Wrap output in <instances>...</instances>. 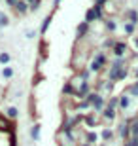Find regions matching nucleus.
Returning a JSON list of instances; mask_svg holds the SVG:
<instances>
[{"label":"nucleus","mask_w":138,"mask_h":146,"mask_svg":"<svg viewBox=\"0 0 138 146\" xmlns=\"http://www.w3.org/2000/svg\"><path fill=\"white\" fill-rule=\"evenodd\" d=\"M89 33H91V25L87 21H80V23H78V27H76V40L80 42V40L87 38Z\"/></svg>","instance_id":"0eeeda50"},{"label":"nucleus","mask_w":138,"mask_h":146,"mask_svg":"<svg viewBox=\"0 0 138 146\" xmlns=\"http://www.w3.org/2000/svg\"><path fill=\"white\" fill-rule=\"evenodd\" d=\"M110 0H95V4H100V6H106Z\"/></svg>","instance_id":"2f4dec72"},{"label":"nucleus","mask_w":138,"mask_h":146,"mask_svg":"<svg viewBox=\"0 0 138 146\" xmlns=\"http://www.w3.org/2000/svg\"><path fill=\"white\" fill-rule=\"evenodd\" d=\"M123 19L129 21V23L138 25V10H136V8H127V10L123 11Z\"/></svg>","instance_id":"4468645a"},{"label":"nucleus","mask_w":138,"mask_h":146,"mask_svg":"<svg viewBox=\"0 0 138 146\" xmlns=\"http://www.w3.org/2000/svg\"><path fill=\"white\" fill-rule=\"evenodd\" d=\"M25 2H27V4H32V2H34V0H25Z\"/></svg>","instance_id":"58836bf2"},{"label":"nucleus","mask_w":138,"mask_h":146,"mask_svg":"<svg viewBox=\"0 0 138 146\" xmlns=\"http://www.w3.org/2000/svg\"><path fill=\"white\" fill-rule=\"evenodd\" d=\"M131 61H138V53H133V55H131Z\"/></svg>","instance_id":"c9c22d12"},{"label":"nucleus","mask_w":138,"mask_h":146,"mask_svg":"<svg viewBox=\"0 0 138 146\" xmlns=\"http://www.w3.org/2000/svg\"><path fill=\"white\" fill-rule=\"evenodd\" d=\"M80 146H93V144H89V142H80Z\"/></svg>","instance_id":"e433bc0d"},{"label":"nucleus","mask_w":138,"mask_h":146,"mask_svg":"<svg viewBox=\"0 0 138 146\" xmlns=\"http://www.w3.org/2000/svg\"><path fill=\"white\" fill-rule=\"evenodd\" d=\"M98 141H100V133H98V131H95V129H85V133H83V142H89V144L96 146V144H98Z\"/></svg>","instance_id":"1a4fd4ad"},{"label":"nucleus","mask_w":138,"mask_h":146,"mask_svg":"<svg viewBox=\"0 0 138 146\" xmlns=\"http://www.w3.org/2000/svg\"><path fill=\"white\" fill-rule=\"evenodd\" d=\"M131 104H133V97L123 91L121 95H119V110H121V112H127V110L131 108Z\"/></svg>","instance_id":"ddd939ff"},{"label":"nucleus","mask_w":138,"mask_h":146,"mask_svg":"<svg viewBox=\"0 0 138 146\" xmlns=\"http://www.w3.org/2000/svg\"><path fill=\"white\" fill-rule=\"evenodd\" d=\"M91 91H93V86H91V82H85V80H83V82L80 84V87L76 89L74 99H76V101H81V99H85Z\"/></svg>","instance_id":"423d86ee"},{"label":"nucleus","mask_w":138,"mask_h":146,"mask_svg":"<svg viewBox=\"0 0 138 146\" xmlns=\"http://www.w3.org/2000/svg\"><path fill=\"white\" fill-rule=\"evenodd\" d=\"M136 146H138V144H136Z\"/></svg>","instance_id":"79ce46f5"},{"label":"nucleus","mask_w":138,"mask_h":146,"mask_svg":"<svg viewBox=\"0 0 138 146\" xmlns=\"http://www.w3.org/2000/svg\"><path fill=\"white\" fill-rule=\"evenodd\" d=\"M10 23H11V17L8 15L4 10H0V31H2V29H8Z\"/></svg>","instance_id":"412c9836"},{"label":"nucleus","mask_w":138,"mask_h":146,"mask_svg":"<svg viewBox=\"0 0 138 146\" xmlns=\"http://www.w3.org/2000/svg\"><path fill=\"white\" fill-rule=\"evenodd\" d=\"M76 74L80 76L81 80H85V82H91V74H93V72H91L89 68H87V66H81V68H78V72H76Z\"/></svg>","instance_id":"5701e85b"},{"label":"nucleus","mask_w":138,"mask_h":146,"mask_svg":"<svg viewBox=\"0 0 138 146\" xmlns=\"http://www.w3.org/2000/svg\"><path fill=\"white\" fill-rule=\"evenodd\" d=\"M116 137L121 139L123 142L131 139V118H121L119 119V123H117V127H116Z\"/></svg>","instance_id":"7ed1b4c3"},{"label":"nucleus","mask_w":138,"mask_h":146,"mask_svg":"<svg viewBox=\"0 0 138 146\" xmlns=\"http://www.w3.org/2000/svg\"><path fill=\"white\" fill-rule=\"evenodd\" d=\"M114 139H116V131H114V129H110V127H102V129H100V141L102 142L110 144Z\"/></svg>","instance_id":"dca6fc26"},{"label":"nucleus","mask_w":138,"mask_h":146,"mask_svg":"<svg viewBox=\"0 0 138 146\" xmlns=\"http://www.w3.org/2000/svg\"><path fill=\"white\" fill-rule=\"evenodd\" d=\"M102 123H104V119L100 118V114H96V112H85L83 114V127L95 129V127H98Z\"/></svg>","instance_id":"20e7f679"},{"label":"nucleus","mask_w":138,"mask_h":146,"mask_svg":"<svg viewBox=\"0 0 138 146\" xmlns=\"http://www.w3.org/2000/svg\"><path fill=\"white\" fill-rule=\"evenodd\" d=\"M11 61H13V57H11L10 51L8 49H0V66L11 65Z\"/></svg>","instance_id":"a211bd4d"},{"label":"nucleus","mask_w":138,"mask_h":146,"mask_svg":"<svg viewBox=\"0 0 138 146\" xmlns=\"http://www.w3.org/2000/svg\"><path fill=\"white\" fill-rule=\"evenodd\" d=\"M100 118L106 121V123H114L117 119V110L116 108H110V106H106V108L100 112Z\"/></svg>","instance_id":"9d476101"},{"label":"nucleus","mask_w":138,"mask_h":146,"mask_svg":"<svg viewBox=\"0 0 138 146\" xmlns=\"http://www.w3.org/2000/svg\"><path fill=\"white\" fill-rule=\"evenodd\" d=\"M104 66H108L106 53H104V51H96V53L93 55L91 63H89V70L93 72V74H100V72L104 70Z\"/></svg>","instance_id":"f03ea898"},{"label":"nucleus","mask_w":138,"mask_h":146,"mask_svg":"<svg viewBox=\"0 0 138 146\" xmlns=\"http://www.w3.org/2000/svg\"><path fill=\"white\" fill-rule=\"evenodd\" d=\"M4 116L10 119V121H13V123H15L17 119H19V108H17L15 104H8V106L4 108Z\"/></svg>","instance_id":"9b49d317"},{"label":"nucleus","mask_w":138,"mask_h":146,"mask_svg":"<svg viewBox=\"0 0 138 146\" xmlns=\"http://www.w3.org/2000/svg\"><path fill=\"white\" fill-rule=\"evenodd\" d=\"M38 29H28V31H25V38H27V40H32V38H36L38 36Z\"/></svg>","instance_id":"c85d7f7f"},{"label":"nucleus","mask_w":138,"mask_h":146,"mask_svg":"<svg viewBox=\"0 0 138 146\" xmlns=\"http://www.w3.org/2000/svg\"><path fill=\"white\" fill-rule=\"evenodd\" d=\"M133 44H134V48L138 49V34H136V36H133Z\"/></svg>","instance_id":"473e14b6"},{"label":"nucleus","mask_w":138,"mask_h":146,"mask_svg":"<svg viewBox=\"0 0 138 146\" xmlns=\"http://www.w3.org/2000/svg\"><path fill=\"white\" fill-rule=\"evenodd\" d=\"M133 76L138 80V66H134V70H133Z\"/></svg>","instance_id":"72a5a7b5"},{"label":"nucleus","mask_w":138,"mask_h":146,"mask_svg":"<svg viewBox=\"0 0 138 146\" xmlns=\"http://www.w3.org/2000/svg\"><path fill=\"white\" fill-rule=\"evenodd\" d=\"M6 2V6H10V8H13V6L17 4V2H19V0H4Z\"/></svg>","instance_id":"7c9ffc66"},{"label":"nucleus","mask_w":138,"mask_h":146,"mask_svg":"<svg viewBox=\"0 0 138 146\" xmlns=\"http://www.w3.org/2000/svg\"><path fill=\"white\" fill-rule=\"evenodd\" d=\"M112 53H114V57H127L129 44L125 42V40H117L116 46H114V49H112Z\"/></svg>","instance_id":"6e6552de"},{"label":"nucleus","mask_w":138,"mask_h":146,"mask_svg":"<svg viewBox=\"0 0 138 146\" xmlns=\"http://www.w3.org/2000/svg\"><path fill=\"white\" fill-rule=\"evenodd\" d=\"M0 76H2V80H11V78L15 76V68H13L11 65L2 66V72H0Z\"/></svg>","instance_id":"6ab92c4d"},{"label":"nucleus","mask_w":138,"mask_h":146,"mask_svg":"<svg viewBox=\"0 0 138 146\" xmlns=\"http://www.w3.org/2000/svg\"><path fill=\"white\" fill-rule=\"evenodd\" d=\"M123 33L127 34V36H134V33H136V25L125 21V23H123Z\"/></svg>","instance_id":"b1692460"},{"label":"nucleus","mask_w":138,"mask_h":146,"mask_svg":"<svg viewBox=\"0 0 138 146\" xmlns=\"http://www.w3.org/2000/svg\"><path fill=\"white\" fill-rule=\"evenodd\" d=\"M85 99H87V101L91 103V110H93V112H96V114H100L102 110L106 108V101H108V99L104 97L102 93L95 91V89H93V91H91Z\"/></svg>","instance_id":"f257e3e1"},{"label":"nucleus","mask_w":138,"mask_h":146,"mask_svg":"<svg viewBox=\"0 0 138 146\" xmlns=\"http://www.w3.org/2000/svg\"><path fill=\"white\" fill-rule=\"evenodd\" d=\"M100 146H108V144H106V142H102V144H100Z\"/></svg>","instance_id":"ea45409f"},{"label":"nucleus","mask_w":138,"mask_h":146,"mask_svg":"<svg viewBox=\"0 0 138 146\" xmlns=\"http://www.w3.org/2000/svg\"><path fill=\"white\" fill-rule=\"evenodd\" d=\"M83 21H87L89 25H93V23L96 21V13H95V10H93V6L85 10V17H83Z\"/></svg>","instance_id":"4be33fe9"},{"label":"nucleus","mask_w":138,"mask_h":146,"mask_svg":"<svg viewBox=\"0 0 138 146\" xmlns=\"http://www.w3.org/2000/svg\"><path fill=\"white\" fill-rule=\"evenodd\" d=\"M121 146H131V142H129V141H125V142H123Z\"/></svg>","instance_id":"4c0bfd02"},{"label":"nucleus","mask_w":138,"mask_h":146,"mask_svg":"<svg viewBox=\"0 0 138 146\" xmlns=\"http://www.w3.org/2000/svg\"><path fill=\"white\" fill-rule=\"evenodd\" d=\"M134 84H136V86H138V80H134Z\"/></svg>","instance_id":"a19ab883"},{"label":"nucleus","mask_w":138,"mask_h":146,"mask_svg":"<svg viewBox=\"0 0 138 146\" xmlns=\"http://www.w3.org/2000/svg\"><path fill=\"white\" fill-rule=\"evenodd\" d=\"M11 10H13V13H15L17 17H23V15H27V13H30V11H28V4L25 0H19Z\"/></svg>","instance_id":"f8f14e48"},{"label":"nucleus","mask_w":138,"mask_h":146,"mask_svg":"<svg viewBox=\"0 0 138 146\" xmlns=\"http://www.w3.org/2000/svg\"><path fill=\"white\" fill-rule=\"evenodd\" d=\"M106 106L119 110V95H110V97H108V101H106Z\"/></svg>","instance_id":"393cba45"},{"label":"nucleus","mask_w":138,"mask_h":146,"mask_svg":"<svg viewBox=\"0 0 138 146\" xmlns=\"http://www.w3.org/2000/svg\"><path fill=\"white\" fill-rule=\"evenodd\" d=\"M116 42H117V40L114 36L104 38V42H102V49H110V51H112V49H114V46H116Z\"/></svg>","instance_id":"cd10ccee"},{"label":"nucleus","mask_w":138,"mask_h":146,"mask_svg":"<svg viewBox=\"0 0 138 146\" xmlns=\"http://www.w3.org/2000/svg\"><path fill=\"white\" fill-rule=\"evenodd\" d=\"M125 93H127V95H131V97H134V99H138V86L136 84H129L127 87H125Z\"/></svg>","instance_id":"a878e982"},{"label":"nucleus","mask_w":138,"mask_h":146,"mask_svg":"<svg viewBox=\"0 0 138 146\" xmlns=\"http://www.w3.org/2000/svg\"><path fill=\"white\" fill-rule=\"evenodd\" d=\"M40 6H42V0H34L32 4H28V11H30V13H34V11L40 10Z\"/></svg>","instance_id":"c756f323"},{"label":"nucleus","mask_w":138,"mask_h":146,"mask_svg":"<svg viewBox=\"0 0 138 146\" xmlns=\"http://www.w3.org/2000/svg\"><path fill=\"white\" fill-rule=\"evenodd\" d=\"M63 0H53V8H59V4H61Z\"/></svg>","instance_id":"f704fd0d"},{"label":"nucleus","mask_w":138,"mask_h":146,"mask_svg":"<svg viewBox=\"0 0 138 146\" xmlns=\"http://www.w3.org/2000/svg\"><path fill=\"white\" fill-rule=\"evenodd\" d=\"M133 137H138V116L131 118V139Z\"/></svg>","instance_id":"bb28decb"},{"label":"nucleus","mask_w":138,"mask_h":146,"mask_svg":"<svg viewBox=\"0 0 138 146\" xmlns=\"http://www.w3.org/2000/svg\"><path fill=\"white\" fill-rule=\"evenodd\" d=\"M102 25H104V31H106V33H110V34H114L117 31L116 19H110V17H108V19H104V21H102Z\"/></svg>","instance_id":"aec40b11"},{"label":"nucleus","mask_w":138,"mask_h":146,"mask_svg":"<svg viewBox=\"0 0 138 146\" xmlns=\"http://www.w3.org/2000/svg\"><path fill=\"white\" fill-rule=\"evenodd\" d=\"M59 8H53V10L49 11L48 15L42 19V25L38 27V33H40V36H44V34H48V31H49V27H51V23H53V15H55V11H57Z\"/></svg>","instance_id":"39448f33"},{"label":"nucleus","mask_w":138,"mask_h":146,"mask_svg":"<svg viewBox=\"0 0 138 146\" xmlns=\"http://www.w3.org/2000/svg\"><path fill=\"white\" fill-rule=\"evenodd\" d=\"M28 137H30L32 142H38V141H40V137H42V123H40V121H36V123L30 127V131H28Z\"/></svg>","instance_id":"2eb2a0df"},{"label":"nucleus","mask_w":138,"mask_h":146,"mask_svg":"<svg viewBox=\"0 0 138 146\" xmlns=\"http://www.w3.org/2000/svg\"><path fill=\"white\" fill-rule=\"evenodd\" d=\"M61 93H63V97H74L76 95V87L72 86V82L66 80L63 84V89H61Z\"/></svg>","instance_id":"f3484780"}]
</instances>
